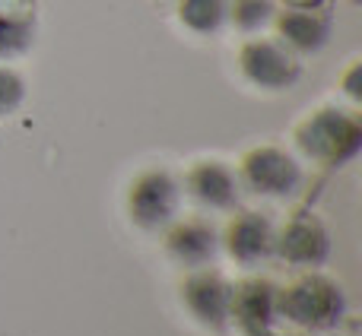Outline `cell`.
<instances>
[{
    "label": "cell",
    "instance_id": "3",
    "mask_svg": "<svg viewBox=\"0 0 362 336\" xmlns=\"http://www.w3.org/2000/svg\"><path fill=\"white\" fill-rule=\"evenodd\" d=\"M238 67H242L245 80L255 83L257 89H270V92L296 86V80L302 73L299 54L280 38H251V42H245L242 51H238Z\"/></svg>",
    "mask_w": 362,
    "mask_h": 336
},
{
    "label": "cell",
    "instance_id": "9",
    "mask_svg": "<svg viewBox=\"0 0 362 336\" xmlns=\"http://www.w3.org/2000/svg\"><path fill=\"white\" fill-rule=\"evenodd\" d=\"M185 187L200 200V203L213 206V210H232L238 200V178L229 165L216 162V159H200L187 168Z\"/></svg>",
    "mask_w": 362,
    "mask_h": 336
},
{
    "label": "cell",
    "instance_id": "1",
    "mask_svg": "<svg viewBox=\"0 0 362 336\" xmlns=\"http://www.w3.org/2000/svg\"><path fill=\"white\" fill-rule=\"evenodd\" d=\"M293 143L305 159L327 168L346 165L350 159H356L362 146V124L353 112L344 108H315L312 114L299 121L293 127Z\"/></svg>",
    "mask_w": 362,
    "mask_h": 336
},
{
    "label": "cell",
    "instance_id": "6",
    "mask_svg": "<svg viewBox=\"0 0 362 336\" xmlns=\"http://www.w3.org/2000/svg\"><path fill=\"white\" fill-rule=\"evenodd\" d=\"M274 251L289 263L318 267L331 254V238H327L325 222L315 212L296 210L289 222L280 229V235H274Z\"/></svg>",
    "mask_w": 362,
    "mask_h": 336
},
{
    "label": "cell",
    "instance_id": "17",
    "mask_svg": "<svg viewBox=\"0 0 362 336\" xmlns=\"http://www.w3.org/2000/svg\"><path fill=\"white\" fill-rule=\"evenodd\" d=\"M276 4H283L286 10H327L331 0H276Z\"/></svg>",
    "mask_w": 362,
    "mask_h": 336
},
{
    "label": "cell",
    "instance_id": "15",
    "mask_svg": "<svg viewBox=\"0 0 362 336\" xmlns=\"http://www.w3.org/2000/svg\"><path fill=\"white\" fill-rule=\"evenodd\" d=\"M25 99V86L19 80V73H13L10 67H0V118L13 114Z\"/></svg>",
    "mask_w": 362,
    "mask_h": 336
},
{
    "label": "cell",
    "instance_id": "8",
    "mask_svg": "<svg viewBox=\"0 0 362 336\" xmlns=\"http://www.w3.org/2000/svg\"><path fill=\"white\" fill-rule=\"evenodd\" d=\"M274 225L267 216L261 212H238L235 219L226 229V248L235 257L238 263L251 267V263H261L264 257L274 254Z\"/></svg>",
    "mask_w": 362,
    "mask_h": 336
},
{
    "label": "cell",
    "instance_id": "2",
    "mask_svg": "<svg viewBox=\"0 0 362 336\" xmlns=\"http://www.w3.org/2000/svg\"><path fill=\"white\" fill-rule=\"evenodd\" d=\"M274 311L283 314L289 324L305 330H331L344 318V292L334 280L318 273L296 276L274 292Z\"/></svg>",
    "mask_w": 362,
    "mask_h": 336
},
{
    "label": "cell",
    "instance_id": "13",
    "mask_svg": "<svg viewBox=\"0 0 362 336\" xmlns=\"http://www.w3.org/2000/svg\"><path fill=\"white\" fill-rule=\"evenodd\" d=\"M178 19L197 35L216 32L229 19V0H178Z\"/></svg>",
    "mask_w": 362,
    "mask_h": 336
},
{
    "label": "cell",
    "instance_id": "14",
    "mask_svg": "<svg viewBox=\"0 0 362 336\" xmlns=\"http://www.w3.org/2000/svg\"><path fill=\"white\" fill-rule=\"evenodd\" d=\"M229 16L242 32H255L274 16V4L270 0H232Z\"/></svg>",
    "mask_w": 362,
    "mask_h": 336
},
{
    "label": "cell",
    "instance_id": "18",
    "mask_svg": "<svg viewBox=\"0 0 362 336\" xmlns=\"http://www.w3.org/2000/svg\"><path fill=\"white\" fill-rule=\"evenodd\" d=\"M344 83H346V86H344L346 92H350L353 99L359 102V99H362V89H359V61L350 67V73H346V80H344Z\"/></svg>",
    "mask_w": 362,
    "mask_h": 336
},
{
    "label": "cell",
    "instance_id": "10",
    "mask_svg": "<svg viewBox=\"0 0 362 336\" xmlns=\"http://www.w3.org/2000/svg\"><path fill=\"white\" fill-rule=\"evenodd\" d=\"M165 251L185 267H204L216 254V232L204 219H185L165 235Z\"/></svg>",
    "mask_w": 362,
    "mask_h": 336
},
{
    "label": "cell",
    "instance_id": "4",
    "mask_svg": "<svg viewBox=\"0 0 362 336\" xmlns=\"http://www.w3.org/2000/svg\"><path fill=\"white\" fill-rule=\"evenodd\" d=\"M235 178L261 197H289L302 187V168L280 146H255L242 156Z\"/></svg>",
    "mask_w": 362,
    "mask_h": 336
},
{
    "label": "cell",
    "instance_id": "16",
    "mask_svg": "<svg viewBox=\"0 0 362 336\" xmlns=\"http://www.w3.org/2000/svg\"><path fill=\"white\" fill-rule=\"evenodd\" d=\"M0 23L10 25L35 23V0H0Z\"/></svg>",
    "mask_w": 362,
    "mask_h": 336
},
{
    "label": "cell",
    "instance_id": "20",
    "mask_svg": "<svg viewBox=\"0 0 362 336\" xmlns=\"http://www.w3.org/2000/svg\"><path fill=\"white\" fill-rule=\"evenodd\" d=\"M350 4H359V0H350Z\"/></svg>",
    "mask_w": 362,
    "mask_h": 336
},
{
    "label": "cell",
    "instance_id": "7",
    "mask_svg": "<svg viewBox=\"0 0 362 336\" xmlns=\"http://www.w3.org/2000/svg\"><path fill=\"white\" fill-rule=\"evenodd\" d=\"M232 282L213 270H197L181 282V299L187 311L206 327H223L232 318Z\"/></svg>",
    "mask_w": 362,
    "mask_h": 336
},
{
    "label": "cell",
    "instance_id": "11",
    "mask_svg": "<svg viewBox=\"0 0 362 336\" xmlns=\"http://www.w3.org/2000/svg\"><path fill=\"white\" fill-rule=\"evenodd\" d=\"M331 13L327 10H283L276 16V35L293 51H315L325 44Z\"/></svg>",
    "mask_w": 362,
    "mask_h": 336
},
{
    "label": "cell",
    "instance_id": "5",
    "mask_svg": "<svg viewBox=\"0 0 362 336\" xmlns=\"http://www.w3.org/2000/svg\"><path fill=\"white\" fill-rule=\"evenodd\" d=\"M127 210H131V219L140 225V229H159V225H165L178 210L175 178H172L169 172H163V168L144 172L131 184Z\"/></svg>",
    "mask_w": 362,
    "mask_h": 336
},
{
    "label": "cell",
    "instance_id": "12",
    "mask_svg": "<svg viewBox=\"0 0 362 336\" xmlns=\"http://www.w3.org/2000/svg\"><path fill=\"white\" fill-rule=\"evenodd\" d=\"M274 292L270 282H245L232 289V318L238 324H270L274 314Z\"/></svg>",
    "mask_w": 362,
    "mask_h": 336
},
{
    "label": "cell",
    "instance_id": "19",
    "mask_svg": "<svg viewBox=\"0 0 362 336\" xmlns=\"http://www.w3.org/2000/svg\"><path fill=\"white\" fill-rule=\"evenodd\" d=\"M156 6H169V4H175V0H153Z\"/></svg>",
    "mask_w": 362,
    "mask_h": 336
}]
</instances>
